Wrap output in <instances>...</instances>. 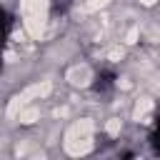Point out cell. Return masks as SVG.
I'll use <instances>...</instances> for the list:
<instances>
[{"label":"cell","instance_id":"6da1fadb","mask_svg":"<svg viewBox=\"0 0 160 160\" xmlns=\"http://www.w3.org/2000/svg\"><path fill=\"white\" fill-rule=\"evenodd\" d=\"M112 85H115V72H112V70L98 72V78H95V90H98V92H108Z\"/></svg>","mask_w":160,"mask_h":160},{"label":"cell","instance_id":"3957f363","mask_svg":"<svg viewBox=\"0 0 160 160\" xmlns=\"http://www.w3.org/2000/svg\"><path fill=\"white\" fill-rule=\"evenodd\" d=\"M152 142L160 148V115H158V120H155V128H152Z\"/></svg>","mask_w":160,"mask_h":160},{"label":"cell","instance_id":"7a4b0ae2","mask_svg":"<svg viewBox=\"0 0 160 160\" xmlns=\"http://www.w3.org/2000/svg\"><path fill=\"white\" fill-rule=\"evenodd\" d=\"M10 30H12V15L0 8V42L10 35Z\"/></svg>","mask_w":160,"mask_h":160}]
</instances>
